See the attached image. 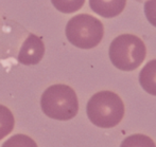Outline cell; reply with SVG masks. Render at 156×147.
<instances>
[{
	"label": "cell",
	"mask_w": 156,
	"mask_h": 147,
	"mask_svg": "<svg viewBox=\"0 0 156 147\" xmlns=\"http://www.w3.org/2000/svg\"><path fill=\"white\" fill-rule=\"evenodd\" d=\"M41 107L43 112L50 118L69 121L78 115V96L76 91L68 85H52L41 95Z\"/></svg>",
	"instance_id": "obj_2"
},
{
	"label": "cell",
	"mask_w": 156,
	"mask_h": 147,
	"mask_svg": "<svg viewBox=\"0 0 156 147\" xmlns=\"http://www.w3.org/2000/svg\"><path fill=\"white\" fill-rule=\"evenodd\" d=\"M120 147H156V144L148 135L136 133L125 138Z\"/></svg>",
	"instance_id": "obj_9"
},
{
	"label": "cell",
	"mask_w": 156,
	"mask_h": 147,
	"mask_svg": "<svg viewBox=\"0 0 156 147\" xmlns=\"http://www.w3.org/2000/svg\"><path fill=\"white\" fill-rule=\"evenodd\" d=\"M126 0H89V6L96 14L113 18L123 12Z\"/></svg>",
	"instance_id": "obj_6"
},
{
	"label": "cell",
	"mask_w": 156,
	"mask_h": 147,
	"mask_svg": "<svg viewBox=\"0 0 156 147\" xmlns=\"http://www.w3.org/2000/svg\"><path fill=\"white\" fill-rule=\"evenodd\" d=\"M139 84L146 92L156 96V59L147 63L139 72Z\"/></svg>",
	"instance_id": "obj_7"
},
{
	"label": "cell",
	"mask_w": 156,
	"mask_h": 147,
	"mask_svg": "<svg viewBox=\"0 0 156 147\" xmlns=\"http://www.w3.org/2000/svg\"><path fill=\"white\" fill-rule=\"evenodd\" d=\"M65 32L71 45L88 50L101 43L104 35V27L96 17L89 14H79L69 19Z\"/></svg>",
	"instance_id": "obj_4"
},
{
	"label": "cell",
	"mask_w": 156,
	"mask_h": 147,
	"mask_svg": "<svg viewBox=\"0 0 156 147\" xmlns=\"http://www.w3.org/2000/svg\"><path fill=\"white\" fill-rule=\"evenodd\" d=\"M124 104L117 93L108 90L99 91L89 98L86 113L89 121L100 128H113L124 117Z\"/></svg>",
	"instance_id": "obj_1"
},
{
	"label": "cell",
	"mask_w": 156,
	"mask_h": 147,
	"mask_svg": "<svg viewBox=\"0 0 156 147\" xmlns=\"http://www.w3.org/2000/svg\"><path fill=\"white\" fill-rule=\"evenodd\" d=\"M1 147H38L35 141L27 135H15L8 139Z\"/></svg>",
	"instance_id": "obj_11"
},
{
	"label": "cell",
	"mask_w": 156,
	"mask_h": 147,
	"mask_svg": "<svg viewBox=\"0 0 156 147\" xmlns=\"http://www.w3.org/2000/svg\"><path fill=\"white\" fill-rule=\"evenodd\" d=\"M45 54L44 41L35 34H30L23 41L18 53V61L25 66L37 65Z\"/></svg>",
	"instance_id": "obj_5"
},
{
	"label": "cell",
	"mask_w": 156,
	"mask_h": 147,
	"mask_svg": "<svg viewBox=\"0 0 156 147\" xmlns=\"http://www.w3.org/2000/svg\"><path fill=\"white\" fill-rule=\"evenodd\" d=\"M53 6L64 14H71L79 11L85 3V0H51Z\"/></svg>",
	"instance_id": "obj_10"
},
{
	"label": "cell",
	"mask_w": 156,
	"mask_h": 147,
	"mask_svg": "<svg viewBox=\"0 0 156 147\" xmlns=\"http://www.w3.org/2000/svg\"><path fill=\"white\" fill-rule=\"evenodd\" d=\"M144 14L149 22L156 28V0H148L144 3Z\"/></svg>",
	"instance_id": "obj_12"
},
{
	"label": "cell",
	"mask_w": 156,
	"mask_h": 147,
	"mask_svg": "<svg viewBox=\"0 0 156 147\" xmlns=\"http://www.w3.org/2000/svg\"><path fill=\"white\" fill-rule=\"evenodd\" d=\"M109 59L117 69L133 71L140 67L147 56L144 43L133 34L117 36L109 46Z\"/></svg>",
	"instance_id": "obj_3"
},
{
	"label": "cell",
	"mask_w": 156,
	"mask_h": 147,
	"mask_svg": "<svg viewBox=\"0 0 156 147\" xmlns=\"http://www.w3.org/2000/svg\"><path fill=\"white\" fill-rule=\"evenodd\" d=\"M15 126V118L8 107L0 105V140L8 137Z\"/></svg>",
	"instance_id": "obj_8"
}]
</instances>
